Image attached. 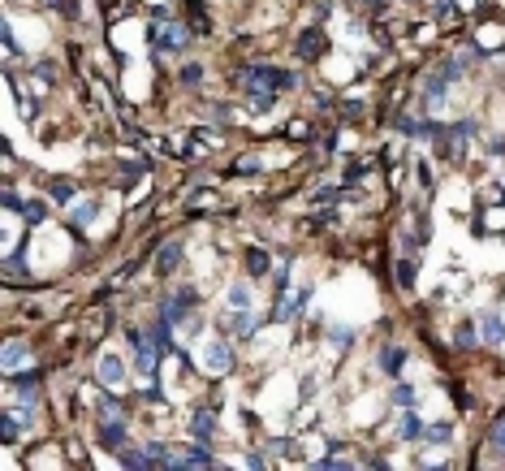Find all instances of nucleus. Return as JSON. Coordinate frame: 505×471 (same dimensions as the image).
Wrapping results in <instances>:
<instances>
[{
	"label": "nucleus",
	"instance_id": "2eb2a0df",
	"mask_svg": "<svg viewBox=\"0 0 505 471\" xmlns=\"http://www.w3.org/2000/svg\"><path fill=\"white\" fill-rule=\"evenodd\" d=\"M480 329H484V342H501V337H505V324L497 320V316H484V324H480Z\"/></svg>",
	"mask_w": 505,
	"mask_h": 471
},
{
	"label": "nucleus",
	"instance_id": "6e6552de",
	"mask_svg": "<svg viewBox=\"0 0 505 471\" xmlns=\"http://www.w3.org/2000/svg\"><path fill=\"white\" fill-rule=\"evenodd\" d=\"M423 432H428V428H423V419H419L415 411H406V415H402V424H398V437H402V441H419Z\"/></svg>",
	"mask_w": 505,
	"mask_h": 471
},
{
	"label": "nucleus",
	"instance_id": "f257e3e1",
	"mask_svg": "<svg viewBox=\"0 0 505 471\" xmlns=\"http://www.w3.org/2000/svg\"><path fill=\"white\" fill-rule=\"evenodd\" d=\"M242 87H247L259 104H268L281 87H289V74L272 70V65H251V70H242Z\"/></svg>",
	"mask_w": 505,
	"mask_h": 471
},
{
	"label": "nucleus",
	"instance_id": "cd10ccee",
	"mask_svg": "<svg viewBox=\"0 0 505 471\" xmlns=\"http://www.w3.org/2000/svg\"><path fill=\"white\" fill-rule=\"evenodd\" d=\"M182 78H186V87H199V78H203V70H199V65H186V74H182Z\"/></svg>",
	"mask_w": 505,
	"mask_h": 471
},
{
	"label": "nucleus",
	"instance_id": "5701e85b",
	"mask_svg": "<svg viewBox=\"0 0 505 471\" xmlns=\"http://www.w3.org/2000/svg\"><path fill=\"white\" fill-rule=\"evenodd\" d=\"M393 398L402 402V407H415V385H398V389H393Z\"/></svg>",
	"mask_w": 505,
	"mask_h": 471
},
{
	"label": "nucleus",
	"instance_id": "c756f323",
	"mask_svg": "<svg viewBox=\"0 0 505 471\" xmlns=\"http://www.w3.org/2000/svg\"><path fill=\"white\" fill-rule=\"evenodd\" d=\"M247 264H251V272H264V268H268V259H264V255H259V251H255V255L247 259Z\"/></svg>",
	"mask_w": 505,
	"mask_h": 471
},
{
	"label": "nucleus",
	"instance_id": "aec40b11",
	"mask_svg": "<svg viewBox=\"0 0 505 471\" xmlns=\"http://www.w3.org/2000/svg\"><path fill=\"white\" fill-rule=\"evenodd\" d=\"M229 307H251V290L247 285H229Z\"/></svg>",
	"mask_w": 505,
	"mask_h": 471
},
{
	"label": "nucleus",
	"instance_id": "dca6fc26",
	"mask_svg": "<svg viewBox=\"0 0 505 471\" xmlns=\"http://www.w3.org/2000/svg\"><path fill=\"white\" fill-rule=\"evenodd\" d=\"M95 212H100V203H95V199H87V203L74 212V225H78V230H87V225L95 221Z\"/></svg>",
	"mask_w": 505,
	"mask_h": 471
},
{
	"label": "nucleus",
	"instance_id": "ddd939ff",
	"mask_svg": "<svg viewBox=\"0 0 505 471\" xmlns=\"http://www.w3.org/2000/svg\"><path fill=\"white\" fill-rule=\"evenodd\" d=\"M307 299H311V285H302L294 299H285V303H281V312H276V316H281V320H289V316H294V312H298V307H302Z\"/></svg>",
	"mask_w": 505,
	"mask_h": 471
},
{
	"label": "nucleus",
	"instance_id": "4468645a",
	"mask_svg": "<svg viewBox=\"0 0 505 471\" xmlns=\"http://www.w3.org/2000/svg\"><path fill=\"white\" fill-rule=\"evenodd\" d=\"M177 467H212V454H207V445H203V450H186L182 459H177Z\"/></svg>",
	"mask_w": 505,
	"mask_h": 471
},
{
	"label": "nucleus",
	"instance_id": "1a4fd4ad",
	"mask_svg": "<svg viewBox=\"0 0 505 471\" xmlns=\"http://www.w3.org/2000/svg\"><path fill=\"white\" fill-rule=\"evenodd\" d=\"M225 324H229V329H234L238 337H251V333H255V320H251V312H247V307H234V316L225 320Z\"/></svg>",
	"mask_w": 505,
	"mask_h": 471
},
{
	"label": "nucleus",
	"instance_id": "b1692460",
	"mask_svg": "<svg viewBox=\"0 0 505 471\" xmlns=\"http://www.w3.org/2000/svg\"><path fill=\"white\" fill-rule=\"evenodd\" d=\"M121 463H125V467H152V454H138V450H130Z\"/></svg>",
	"mask_w": 505,
	"mask_h": 471
},
{
	"label": "nucleus",
	"instance_id": "9b49d317",
	"mask_svg": "<svg viewBox=\"0 0 505 471\" xmlns=\"http://www.w3.org/2000/svg\"><path fill=\"white\" fill-rule=\"evenodd\" d=\"M100 441H104L108 450H117V445L125 441V424H121V419H108V424L100 428Z\"/></svg>",
	"mask_w": 505,
	"mask_h": 471
},
{
	"label": "nucleus",
	"instance_id": "a878e982",
	"mask_svg": "<svg viewBox=\"0 0 505 471\" xmlns=\"http://www.w3.org/2000/svg\"><path fill=\"white\" fill-rule=\"evenodd\" d=\"M74 194H78V190H74V186H65V182H56V186H52V199H61V203H70Z\"/></svg>",
	"mask_w": 505,
	"mask_h": 471
},
{
	"label": "nucleus",
	"instance_id": "0eeeda50",
	"mask_svg": "<svg viewBox=\"0 0 505 471\" xmlns=\"http://www.w3.org/2000/svg\"><path fill=\"white\" fill-rule=\"evenodd\" d=\"M190 303H194L190 290H186V294H177V299H169V303H165V324H182V316H186Z\"/></svg>",
	"mask_w": 505,
	"mask_h": 471
},
{
	"label": "nucleus",
	"instance_id": "7ed1b4c3",
	"mask_svg": "<svg viewBox=\"0 0 505 471\" xmlns=\"http://www.w3.org/2000/svg\"><path fill=\"white\" fill-rule=\"evenodd\" d=\"M203 368H207V372H229V368H234L229 346H225V342H207V346H203Z\"/></svg>",
	"mask_w": 505,
	"mask_h": 471
},
{
	"label": "nucleus",
	"instance_id": "f03ea898",
	"mask_svg": "<svg viewBox=\"0 0 505 471\" xmlns=\"http://www.w3.org/2000/svg\"><path fill=\"white\" fill-rule=\"evenodd\" d=\"M130 346H134V363H138V372L143 377H152L156 372V346L143 337V329H130Z\"/></svg>",
	"mask_w": 505,
	"mask_h": 471
},
{
	"label": "nucleus",
	"instance_id": "7c9ffc66",
	"mask_svg": "<svg viewBox=\"0 0 505 471\" xmlns=\"http://www.w3.org/2000/svg\"><path fill=\"white\" fill-rule=\"evenodd\" d=\"M5 52H9V57L18 52V43H13V26H5Z\"/></svg>",
	"mask_w": 505,
	"mask_h": 471
},
{
	"label": "nucleus",
	"instance_id": "f3484780",
	"mask_svg": "<svg viewBox=\"0 0 505 471\" xmlns=\"http://www.w3.org/2000/svg\"><path fill=\"white\" fill-rule=\"evenodd\" d=\"M320 48H324V39L311 30V35H302V39H298V57H320Z\"/></svg>",
	"mask_w": 505,
	"mask_h": 471
},
{
	"label": "nucleus",
	"instance_id": "f8f14e48",
	"mask_svg": "<svg viewBox=\"0 0 505 471\" xmlns=\"http://www.w3.org/2000/svg\"><path fill=\"white\" fill-rule=\"evenodd\" d=\"M160 48H169V52H177V48H186V30L182 26H165V30H160Z\"/></svg>",
	"mask_w": 505,
	"mask_h": 471
},
{
	"label": "nucleus",
	"instance_id": "9d476101",
	"mask_svg": "<svg viewBox=\"0 0 505 471\" xmlns=\"http://www.w3.org/2000/svg\"><path fill=\"white\" fill-rule=\"evenodd\" d=\"M177 264H182V247H177V242L160 247V255H156V268H160V272H173Z\"/></svg>",
	"mask_w": 505,
	"mask_h": 471
},
{
	"label": "nucleus",
	"instance_id": "a211bd4d",
	"mask_svg": "<svg viewBox=\"0 0 505 471\" xmlns=\"http://www.w3.org/2000/svg\"><path fill=\"white\" fill-rule=\"evenodd\" d=\"M0 437H5V441H18V415L13 411L0 415Z\"/></svg>",
	"mask_w": 505,
	"mask_h": 471
},
{
	"label": "nucleus",
	"instance_id": "423d86ee",
	"mask_svg": "<svg viewBox=\"0 0 505 471\" xmlns=\"http://www.w3.org/2000/svg\"><path fill=\"white\" fill-rule=\"evenodd\" d=\"M190 432H194V441H212V432H216V419H212V411H199V415H194L190 419Z\"/></svg>",
	"mask_w": 505,
	"mask_h": 471
},
{
	"label": "nucleus",
	"instance_id": "412c9836",
	"mask_svg": "<svg viewBox=\"0 0 505 471\" xmlns=\"http://www.w3.org/2000/svg\"><path fill=\"white\" fill-rule=\"evenodd\" d=\"M398 281H402L406 290L415 285V259H402V264H398Z\"/></svg>",
	"mask_w": 505,
	"mask_h": 471
},
{
	"label": "nucleus",
	"instance_id": "393cba45",
	"mask_svg": "<svg viewBox=\"0 0 505 471\" xmlns=\"http://www.w3.org/2000/svg\"><path fill=\"white\" fill-rule=\"evenodd\" d=\"M493 454H501V459H505V419L493 428Z\"/></svg>",
	"mask_w": 505,
	"mask_h": 471
},
{
	"label": "nucleus",
	"instance_id": "4be33fe9",
	"mask_svg": "<svg viewBox=\"0 0 505 471\" xmlns=\"http://www.w3.org/2000/svg\"><path fill=\"white\" fill-rule=\"evenodd\" d=\"M445 87H449V78H445V74H436L432 83H428V100H441V95H445Z\"/></svg>",
	"mask_w": 505,
	"mask_h": 471
},
{
	"label": "nucleus",
	"instance_id": "6ab92c4d",
	"mask_svg": "<svg viewBox=\"0 0 505 471\" xmlns=\"http://www.w3.org/2000/svg\"><path fill=\"white\" fill-rule=\"evenodd\" d=\"M22 217H26V221H30V225H39V221H43V217H48V208H43V203H39V199H26V203H22Z\"/></svg>",
	"mask_w": 505,
	"mask_h": 471
},
{
	"label": "nucleus",
	"instance_id": "39448f33",
	"mask_svg": "<svg viewBox=\"0 0 505 471\" xmlns=\"http://www.w3.org/2000/svg\"><path fill=\"white\" fill-rule=\"evenodd\" d=\"M0 363H5V372H18L22 363H30V346L9 342V346H5V359H0Z\"/></svg>",
	"mask_w": 505,
	"mask_h": 471
},
{
	"label": "nucleus",
	"instance_id": "c85d7f7f",
	"mask_svg": "<svg viewBox=\"0 0 505 471\" xmlns=\"http://www.w3.org/2000/svg\"><path fill=\"white\" fill-rule=\"evenodd\" d=\"M384 368L398 372V368H402V350H389V354H384Z\"/></svg>",
	"mask_w": 505,
	"mask_h": 471
},
{
	"label": "nucleus",
	"instance_id": "bb28decb",
	"mask_svg": "<svg viewBox=\"0 0 505 471\" xmlns=\"http://www.w3.org/2000/svg\"><path fill=\"white\" fill-rule=\"evenodd\" d=\"M428 437H432V441H449L453 428H449V424H436V428H428Z\"/></svg>",
	"mask_w": 505,
	"mask_h": 471
},
{
	"label": "nucleus",
	"instance_id": "20e7f679",
	"mask_svg": "<svg viewBox=\"0 0 505 471\" xmlns=\"http://www.w3.org/2000/svg\"><path fill=\"white\" fill-rule=\"evenodd\" d=\"M100 381L104 385H121L125 381V363L117 359V354H104V359H100Z\"/></svg>",
	"mask_w": 505,
	"mask_h": 471
}]
</instances>
